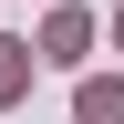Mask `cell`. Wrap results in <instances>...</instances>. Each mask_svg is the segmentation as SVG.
Listing matches in <instances>:
<instances>
[{
  "label": "cell",
  "mask_w": 124,
  "mask_h": 124,
  "mask_svg": "<svg viewBox=\"0 0 124 124\" xmlns=\"http://www.w3.org/2000/svg\"><path fill=\"white\" fill-rule=\"evenodd\" d=\"M83 41H93V31H83V10H52V31H41V52H52V62H83Z\"/></svg>",
  "instance_id": "6da1fadb"
},
{
  "label": "cell",
  "mask_w": 124,
  "mask_h": 124,
  "mask_svg": "<svg viewBox=\"0 0 124 124\" xmlns=\"http://www.w3.org/2000/svg\"><path fill=\"white\" fill-rule=\"evenodd\" d=\"M72 103H83V124H124V83H83Z\"/></svg>",
  "instance_id": "7a4b0ae2"
},
{
  "label": "cell",
  "mask_w": 124,
  "mask_h": 124,
  "mask_svg": "<svg viewBox=\"0 0 124 124\" xmlns=\"http://www.w3.org/2000/svg\"><path fill=\"white\" fill-rule=\"evenodd\" d=\"M21 83H31V62H21V41H0V103H10Z\"/></svg>",
  "instance_id": "3957f363"
}]
</instances>
